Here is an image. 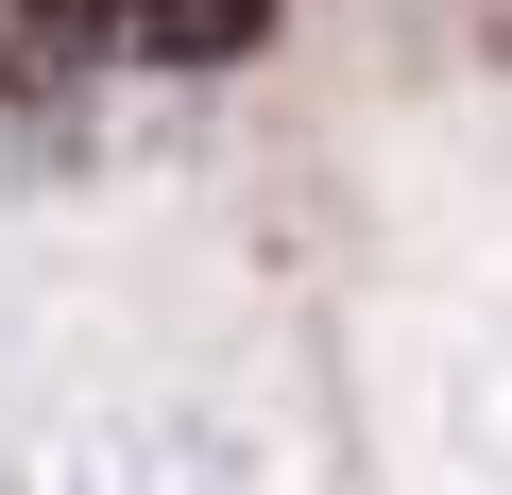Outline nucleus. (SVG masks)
<instances>
[{
	"mask_svg": "<svg viewBox=\"0 0 512 495\" xmlns=\"http://www.w3.org/2000/svg\"><path fill=\"white\" fill-rule=\"evenodd\" d=\"M103 52H120V0H0V86H18V103L86 86Z\"/></svg>",
	"mask_w": 512,
	"mask_h": 495,
	"instance_id": "2",
	"label": "nucleus"
},
{
	"mask_svg": "<svg viewBox=\"0 0 512 495\" xmlns=\"http://www.w3.org/2000/svg\"><path fill=\"white\" fill-rule=\"evenodd\" d=\"M274 0H120V69H256Z\"/></svg>",
	"mask_w": 512,
	"mask_h": 495,
	"instance_id": "1",
	"label": "nucleus"
}]
</instances>
